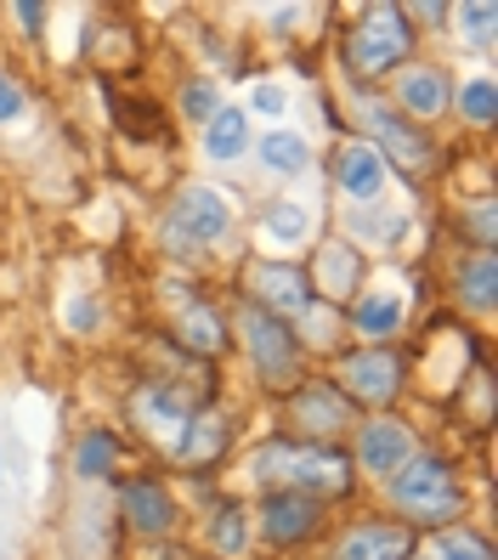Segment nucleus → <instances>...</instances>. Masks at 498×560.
<instances>
[{
  "mask_svg": "<svg viewBox=\"0 0 498 560\" xmlns=\"http://www.w3.org/2000/svg\"><path fill=\"white\" fill-rule=\"evenodd\" d=\"M351 323H357V335L385 340V335H396V328H403V301H396L391 289H374V294H362V301H357Z\"/></svg>",
  "mask_w": 498,
  "mask_h": 560,
  "instance_id": "18",
  "label": "nucleus"
},
{
  "mask_svg": "<svg viewBox=\"0 0 498 560\" xmlns=\"http://www.w3.org/2000/svg\"><path fill=\"white\" fill-rule=\"evenodd\" d=\"M408 51H414V23L396 12V7H369V12L357 18L351 40H346V62H351L357 74H385Z\"/></svg>",
  "mask_w": 498,
  "mask_h": 560,
  "instance_id": "4",
  "label": "nucleus"
},
{
  "mask_svg": "<svg viewBox=\"0 0 498 560\" xmlns=\"http://www.w3.org/2000/svg\"><path fill=\"white\" fill-rule=\"evenodd\" d=\"M459 294H464V306H471V312H493V255L487 249L471 260V267H464Z\"/></svg>",
  "mask_w": 498,
  "mask_h": 560,
  "instance_id": "24",
  "label": "nucleus"
},
{
  "mask_svg": "<svg viewBox=\"0 0 498 560\" xmlns=\"http://www.w3.org/2000/svg\"><path fill=\"white\" fill-rule=\"evenodd\" d=\"M396 96H403V108H408V114L430 119V114H442V108H448V80H442L437 69H408L403 85H396Z\"/></svg>",
  "mask_w": 498,
  "mask_h": 560,
  "instance_id": "19",
  "label": "nucleus"
},
{
  "mask_svg": "<svg viewBox=\"0 0 498 560\" xmlns=\"http://www.w3.org/2000/svg\"><path fill=\"white\" fill-rule=\"evenodd\" d=\"M119 504H125V521L137 526V533H171V521H176V504L159 481H130L119 492Z\"/></svg>",
  "mask_w": 498,
  "mask_h": 560,
  "instance_id": "12",
  "label": "nucleus"
},
{
  "mask_svg": "<svg viewBox=\"0 0 498 560\" xmlns=\"http://www.w3.org/2000/svg\"><path fill=\"white\" fill-rule=\"evenodd\" d=\"M471 233L482 238V249H493V205L487 199H476V210H471Z\"/></svg>",
  "mask_w": 498,
  "mask_h": 560,
  "instance_id": "35",
  "label": "nucleus"
},
{
  "mask_svg": "<svg viewBox=\"0 0 498 560\" xmlns=\"http://www.w3.org/2000/svg\"><path fill=\"white\" fill-rule=\"evenodd\" d=\"M362 125H369V137H374L369 148H374L380 159H396L408 176H425L430 164H437V148H430V142H425L419 130H414L403 114H396V108H385V103H369Z\"/></svg>",
  "mask_w": 498,
  "mask_h": 560,
  "instance_id": "6",
  "label": "nucleus"
},
{
  "mask_svg": "<svg viewBox=\"0 0 498 560\" xmlns=\"http://www.w3.org/2000/svg\"><path fill=\"white\" fill-rule=\"evenodd\" d=\"M227 442V419L221 413H193L187 419V431L176 436V453L187 458V465H205V458H216Z\"/></svg>",
  "mask_w": 498,
  "mask_h": 560,
  "instance_id": "20",
  "label": "nucleus"
},
{
  "mask_svg": "<svg viewBox=\"0 0 498 560\" xmlns=\"http://www.w3.org/2000/svg\"><path fill=\"white\" fill-rule=\"evenodd\" d=\"M18 18H23V28H28V35H35V28H40V18H46V7H18Z\"/></svg>",
  "mask_w": 498,
  "mask_h": 560,
  "instance_id": "36",
  "label": "nucleus"
},
{
  "mask_svg": "<svg viewBox=\"0 0 498 560\" xmlns=\"http://www.w3.org/2000/svg\"><path fill=\"white\" fill-rule=\"evenodd\" d=\"M23 114H28V96H23V85L0 74V125H18Z\"/></svg>",
  "mask_w": 498,
  "mask_h": 560,
  "instance_id": "33",
  "label": "nucleus"
},
{
  "mask_svg": "<svg viewBox=\"0 0 498 560\" xmlns=\"http://www.w3.org/2000/svg\"><path fill=\"white\" fill-rule=\"evenodd\" d=\"M437 560H493V549H487V538L471 533V526H448L437 538Z\"/></svg>",
  "mask_w": 498,
  "mask_h": 560,
  "instance_id": "27",
  "label": "nucleus"
},
{
  "mask_svg": "<svg viewBox=\"0 0 498 560\" xmlns=\"http://www.w3.org/2000/svg\"><path fill=\"white\" fill-rule=\"evenodd\" d=\"M340 385L351 390L357 402H374L385 408L396 390H403V362H396L391 351H357L346 369H340Z\"/></svg>",
  "mask_w": 498,
  "mask_h": 560,
  "instance_id": "7",
  "label": "nucleus"
},
{
  "mask_svg": "<svg viewBox=\"0 0 498 560\" xmlns=\"http://www.w3.org/2000/svg\"><path fill=\"white\" fill-rule=\"evenodd\" d=\"M391 499L414 521H453L459 504H464V492H459V476L442 465V458H419L414 453L408 465L391 470Z\"/></svg>",
  "mask_w": 498,
  "mask_h": 560,
  "instance_id": "3",
  "label": "nucleus"
},
{
  "mask_svg": "<svg viewBox=\"0 0 498 560\" xmlns=\"http://www.w3.org/2000/svg\"><path fill=\"white\" fill-rule=\"evenodd\" d=\"M459 114L471 119V125H487V119H493V80H487V74H476V80L459 85Z\"/></svg>",
  "mask_w": 498,
  "mask_h": 560,
  "instance_id": "28",
  "label": "nucleus"
},
{
  "mask_svg": "<svg viewBox=\"0 0 498 560\" xmlns=\"http://www.w3.org/2000/svg\"><path fill=\"white\" fill-rule=\"evenodd\" d=\"M346 221H351V233H357V238H369V244H391V238L408 226L403 215H385V210H374V205H369V210H351Z\"/></svg>",
  "mask_w": 498,
  "mask_h": 560,
  "instance_id": "25",
  "label": "nucleus"
},
{
  "mask_svg": "<svg viewBox=\"0 0 498 560\" xmlns=\"http://www.w3.org/2000/svg\"><path fill=\"white\" fill-rule=\"evenodd\" d=\"M244 148H250V114L244 108H221L205 125V153L216 164H232V159H244Z\"/></svg>",
  "mask_w": 498,
  "mask_h": 560,
  "instance_id": "16",
  "label": "nucleus"
},
{
  "mask_svg": "<svg viewBox=\"0 0 498 560\" xmlns=\"http://www.w3.org/2000/svg\"><path fill=\"white\" fill-rule=\"evenodd\" d=\"M244 346H250V357H255L260 380L289 385L294 374H301V346H294V335L283 328V317L250 306V312H244Z\"/></svg>",
  "mask_w": 498,
  "mask_h": 560,
  "instance_id": "5",
  "label": "nucleus"
},
{
  "mask_svg": "<svg viewBox=\"0 0 498 560\" xmlns=\"http://www.w3.org/2000/svg\"><path fill=\"white\" fill-rule=\"evenodd\" d=\"M317 526V499H301V492H273L267 510H260V533L273 544H301Z\"/></svg>",
  "mask_w": 498,
  "mask_h": 560,
  "instance_id": "10",
  "label": "nucleus"
},
{
  "mask_svg": "<svg viewBox=\"0 0 498 560\" xmlns=\"http://www.w3.org/2000/svg\"><path fill=\"white\" fill-rule=\"evenodd\" d=\"M351 272H357V255H351L346 244L323 249V289H328V294H351Z\"/></svg>",
  "mask_w": 498,
  "mask_h": 560,
  "instance_id": "29",
  "label": "nucleus"
},
{
  "mask_svg": "<svg viewBox=\"0 0 498 560\" xmlns=\"http://www.w3.org/2000/svg\"><path fill=\"white\" fill-rule=\"evenodd\" d=\"M346 397H335L328 385H312L294 397V431H312V436H328V431H346Z\"/></svg>",
  "mask_w": 498,
  "mask_h": 560,
  "instance_id": "15",
  "label": "nucleus"
},
{
  "mask_svg": "<svg viewBox=\"0 0 498 560\" xmlns=\"http://www.w3.org/2000/svg\"><path fill=\"white\" fill-rule=\"evenodd\" d=\"M340 187L351 192L357 205L380 199V192H385V159H380V153H374L369 142L346 148V153H340Z\"/></svg>",
  "mask_w": 498,
  "mask_h": 560,
  "instance_id": "14",
  "label": "nucleus"
},
{
  "mask_svg": "<svg viewBox=\"0 0 498 560\" xmlns=\"http://www.w3.org/2000/svg\"><path fill=\"white\" fill-rule=\"evenodd\" d=\"M459 23H464V35H471L476 46L493 40V7H487V0H471V7H459Z\"/></svg>",
  "mask_w": 498,
  "mask_h": 560,
  "instance_id": "32",
  "label": "nucleus"
},
{
  "mask_svg": "<svg viewBox=\"0 0 498 560\" xmlns=\"http://www.w3.org/2000/svg\"><path fill=\"white\" fill-rule=\"evenodd\" d=\"M114 458H119L114 436H108V431H91V436L80 442V453H74V476H85V481H103V476L114 470Z\"/></svg>",
  "mask_w": 498,
  "mask_h": 560,
  "instance_id": "22",
  "label": "nucleus"
},
{
  "mask_svg": "<svg viewBox=\"0 0 498 560\" xmlns=\"http://www.w3.org/2000/svg\"><path fill=\"white\" fill-rule=\"evenodd\" d=\"M250 476L301 499H340L351 487V465L323 442H267L250 458Z\"/></svg>",
  "mask_w": 498,
  "mask_h": 560,
  "instance_id": "1",
  "label": "nucleus"
},
{
  "mask_svg": "<svg viewBox=\"0 0 498 560\" xmlns=\"http://www.w3.org/2000/svg\"><path fill=\"white\" fill-rule=\"evenodd\" d=\"M182 340H187L193 351L216 357V351L227 346V335H221V317H216L210 306H187V317H182Z\"/></svg>",
  "mask_w": 498,
  "mask_h": 560,
  "instance_id": "23",
  "label": "nucleus"
},
{
  "mask_svg": "<svg viewBox=\"0 0 498 560\" xmlns=\"http://www.w3.org/2000/svg\"><path fill=\"white\" fill-rule=\"evenodd\" d=\"M408 549H414L408 526H357L340 538L335 560H408Z\"/></svg>",
  "mask_w": 498,
  "mask_h": 560,
  "instance_id": "11",
  "label": "nucleus"
},
{
  "mask_svg": "<svg viewBox=\"0 0 498 560\" xmlns=\"http://www.w3.org/2000/svg\"><path fill=\"white\" fill-rule=\"evenodd\" d=\"M96 317H103V306H96L91 294H74V301H69V328L85 335V328H96Z\"/></svg>",
  "mask_w": 498,
  "mask_h": 560,
  "instance_id": "34",
  "label": "nucleus"
},
{
  "mask_svg": "<svg viewBox=\"0 0 498 560\" xmlns=\"http://www.w3.org/2000/svg\"><path fill=\"white\" fill-rule=\"evenodd\" d=\"M210 544H216L221 555H239V549L250 544V526H244V510H239V504L216 510V521H210Z\"/></svg>",
  "mask_w": 498,
  "mask_h": 560,
  "instance_id": "26",
  "label": "nucleus"
},
{
  "mask_svg": "<svg viewBox=\"0 0 498 560\" xmlns=\"http://www.w3.org/2000/svg\"><path fill=\"white\" fill-rule=\"evenodd\" d=\"M357 447H362V465H369L374 476H391L396 465H408V458H414V436L403 431V424H391V419L369 424Z\"/></svg>",
  "mask_w": 498,
  "mask_h": 560,
  "instance_id": "13",
  "label": "nucleus"
},
{
  "mask_svg": "<svg viewBox=\"0 0 498 560\" xmlns=\"http://www.w3.org/2000/svg\"><path fill=\"white\" fill-rule=\"evenodd\" d=\"M250 114H267V119L289 114V91H283L278 80H260V85L250 91Z\"/></svg>",
  "mask_w": 498,
  "mask_h": 560,
  "instance_id": "31",
  "label": "nucleus"
},
{
  "mask_svg": "<svg viewBox=\"0 0 498 560\" xmlns=\"http://www.w3.org/2000/svg\"><path fill=\"white\" fill-rule=\"evenodd\" d=\"M260 233H267L278 249H294V244H306V233H312V215H306L301 205H273L267 215H260Z\"/></svg>",
  "mask_w": 498,
  "mask_h": 560,
  "instance_id": "21",
  "label": "nucleus"
},
{
  "mask_svg": "<svg viewBox=\"0 0 498 560\" xmlns=\"http://www.w3.org/2000/svg\"><path fill=\"white\" fill-rule=\"evenodd\" d=\"M130 413H137L142 431H153L159 442H176L187 431V419H193V408H187V397L176 385H142L137 402H130Z\"/></svg>",
  "mask_w": 498,
  "mask_h": 560,
  "instance_id": "8",
  "label": "nucleus"
},
{
  "mask_svg": "<svg viewBox=\"0 0 498 560\" xmlns=\"http://www.w3.org/2000/svg\"><path fill=\"white\" fill-rule=\"evenodd\" d=\"M250 289L260 294V312H289V317H301V312H312V283H306V272H294V267H255V278H250Z\"/></svg>",
  "mask_w": 498,
  "mask_h": 560,
  "instance_id": "9",
  "label": "nucleus"
},
{
  "mask_svg": "<svg viewBox=\"0 0 498 560\" xmlns=\"http://www.w3.org/2000/svg\"><path fill=\"white\" fill-rule=\"evenodd\" d=\"M260 164H267L273 176H301L312 164V142L301 130H273V137H260Z\"/></svg>",
  "mask_w": 498,
  "mask_h": 560,
  "instance_id": "17",
  "label": "nucleus"
},
{
  "mask_svg": "<svg viewBox=\"0 0 498 560\" xmlns=\"http://www.w3.org/2000/svg\"><path fill=\"white\" fill-rule=\"evenodd\" d=\"M227 233H232V205H227V192H216L205 182L182 187L171 215H164V226H159V238H164L171 255H198V249L221 244Z\"/></svg>",
  "mask_w": 498,
  "mask_h": 560,
  "instance_id": "2",
  "label": "nucleus"
},
{
  "mask_svg": "<svg viewBox=\"0 0 498 560\" xmlns=\"http://www.w3.org/2000/svg\"><path fill=\"white\" fill-rule=\"evenodd\" d=\"M182 114H187V119H205V125H210V119L221 114V91H216V80H193V85L182 91Z\"/></svg>",
  "mask_w": 498,
  "mask_h": 560,
  "instance_id": "30",
  "label": "nucleus"
}]
</instances>
